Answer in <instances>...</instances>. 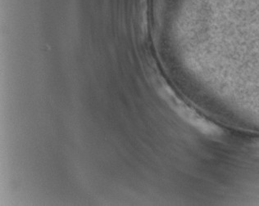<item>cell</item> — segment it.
<instances>
[{
	"instance_id": "cell-1",
	"label": "cell",
	"mask_w": 259,
	"mask_h": 206,
	"mask_svg": "<svg viewBox=\"0 0 259 206\" xmlns=\"http://www.w3.org/2000/svg\"><path fill=\"white\" fill-rule=\"evenodd\" d=\"M162 98L168 104L169 108L180 118L196 129L203 135L210 138H219L224 134L223 129L215 123L210 121L199 114L191 107L184 102L168 87H164L161 92Z\"/></svg>"
},
{
	"instance_id": "cell-2",
	"label": "cell",
	"mask_w": 259,
	"mask_h": 206,
	"mask_svg": "<svg viewBox=\"0 0 259 206\" xmlns=\"http://www.w3.org/2000/svg\"><path fill=\"white\" fill-rule=\"evenodd\" d=\"M254 150L259 154V142L255 144Z\"/></svg>"
}]
</instances>
